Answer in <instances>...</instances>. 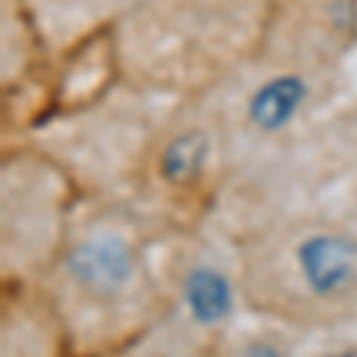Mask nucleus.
<instances>
[{"instance_id": "nucleus-1", "label": "nucleus", "mask_w": 357, "mask_h": 357, "mask_svg": "<svg viewBox=\"0 0 357 357\" xmlns=\"http://www.w3.org/2000/svg\"><path fill=\"white\" fill-rule=\"evenodd\" d=\"M269 0H134L122 55L160 86H200L236 67L267 29Z\"/></svg>"}, {"instance_id": "nucleus-2", "label": "nucleus", "mask_w": 357, "mask_h": 357, "mask_svg": "<svg viewBox=\"0 0 357 357\" xmlns=\"http://www.w3.org/2000/svg\"><path fill=\"white\" fill-rule=\"evenodd\" d=\"M289 296L319 307L357 298V236L341 227H307L286 248Z\"/></svg>"}, {"instance_id": "nucleus-3", "label": "nucleus", "mask_w": 357, "mask_h": 357, "mask_svg": "<svg viewBox=\"0 0 357 357\" xmlns=\"http://www.w3.org/2000/svg\"><path fill=\"white\" fill-rule=\"evenodd\" d=\"M62 274L82 301L112 305L131 298L141 281L143 262L136 243L126 234L117 229H93L67 248Z\"/></svg>"}, {"instance_id": "nucleus-4", "label": "nucleus", "mask_w": 357, "mask_h": 357, "mask_svg": "<svg viewBox=\"0 0 357 357\" xmlns=\"http://www.w3.org/2000/svg\"><path fill=\"white\" fill-rule=\"evenodd\" d=\"M321 89L324 82L319 72L305 62H286L269 69L248 89L241 102L243 129L260 141L284 136L319 100Z\"/></svg>"}, {"instance_id": "nucleus-5", "label": "nucleus", "mask_w": 357, "mask_h": 357, "mask_svg": "<svg viewBox=\"0 0 357 357\" xmlns=\"http://www.w3.org/2000/svg\"><path fill=\"white\" fill-rule=\"evenodd\" d=\"M178 303L198 329H222L236 312L238 291L231 274L217 262L195 260L178 276Z\"/></svg>"}, {"instance_id": "nucleus-6", "label": "nucleus", "mask_w": 357, "mask_h": 357, "mask_svg": "<svg viewBox=\"0 0 357 357\" xmlns=\"http://www.w3.org/2000/svg\"><path fill=\"white\" fill-rule=\"evenodd\" d=\"M217 136L210 126L183 122L162 138L155 153V176L167 188L186 191L203 183L207 169L215 162Z\"/></svg>"}, {"instance_id": "nucleus-7", "label": "nucleus", "mask_w": 357, "mask_h": 357, "mask_svg": "<svg viewBox=\"0 0 357 357\" xmlns=\"http://www.w3.org/2000/svg\"><path fill=\"white\" fill-rule=\"evenodd\" d=\"M238 357H291L289 345L272 336H252L241 343Z\"/></svg>"}, {"instance_id": "nucleus-8", "label": "nucleus", "mask_w": 357, "mask_h": 357, "mask_svg": "<svg viewBox=\"0 0 357 357\" xmlns=\"http://www.w3.org/2000/svg\"><path fill=\"white\" fill-rule=\"evenodd\" d=\"M317 357H357V345H345V348L326 350V353H321Z\"/></svg>"}]
</instances>
